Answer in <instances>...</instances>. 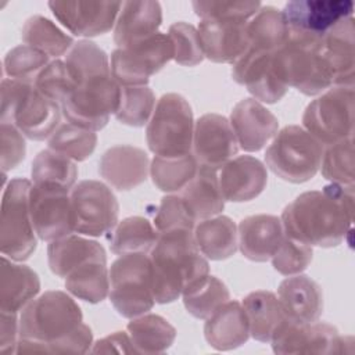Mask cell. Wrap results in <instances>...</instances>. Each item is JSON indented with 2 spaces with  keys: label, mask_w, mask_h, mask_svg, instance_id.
Masks as SVG:
<instances>
[{
  "label": "cell",
  "mask_w": 355,
  "mask_h": 355,
  "mask_svg": "<svg viewBox=\"0 0 355 355\" xmlns=\"http://www.w3.org/2000/svg\"><path fill=\"white\" fill-rule=\"evenodd\" d=\"M11 261L1 257L0 312L18 315L39 294L40 280L29 266Z\"/></svg>",
  "instance_id": "29"
},
{
  "label": "cell",
  "mask_w": 355,
  "mask_h": 355,
  "mask_svg": "<svg viewBox=\"0 0 355 355\" xmlns=\"http://www.w3.org/2000/svg\"><path fill=\"white\" fill-rule=\"evenodd\" d=\"M1 123H12L25 137L44 140L60 126L61 105L35 89L32 83L1 80Z\"/></svg>",
  "instance_id": "5"
},
{
  "label": "cell",
  "mask_w": 355,
  "mask_h": 355,
  "mask_svg": "<svg viewBox=\"0 0 355 355\" xmlns=\"http://www.w3.org/2000/svg\"><path fill=\"white\" fill-rule=\"evenodd\" d=\"M277 298L288 319L311 323L319 320L323 312V293L320 286L306 275H293L277 288Z\"/></svg>",
  "instance_id": "27"
},
{
  "label": "cell",
  "mask_w": 355,
  "mask_h": 355,
  "mask_svg": "<svg viewBox=\"0 0 355 355\" xmlns=\"http://www.w3.org/2000/svg\"><path fill=\"white\" fill-rule=\"evenodd\" d=\"M284 237L280 218L275 215H252L244 218L237 226V241L241 254L254 262L272 258Z\"/></svg>",
  "instance_id": "25"
},
{
  "label": "cell",
  "mask_w": 355,
  "mask_h": 355,
  "mask_svg": "<svg viewBox=\"0 0 355 355\" xmlns=\"http://www.w3.org/2000/svg\"><path fill=\"white\" fill-rule=\"evenodd\" d=\"M312 247L284 234L270 261L279 273L293 276L302 273L312 261Z\"/></svg>",
  "instance_id": "50"
},
{
  "label": "cell",
  "mask_w": 355,
  "mask_h": 355,
  "mask_svg": "<svg viewBox=\"0 0 355 355\" xmlns=\"http://www.w3.org/2000/svg\"><path fill=\"white\" fill-rule=\"evenodd\" d=\"M173 58V44L168 33L154 36L111 54V73L121 86H147L150 78Z\"/></svg>",
  "instance_id": "12"
},
{
  "label": "cell",
  "mask_w": 355,
  "mask_h": 355,
  "mask_svg": "<svg viewBox=\"0 0 355 355\" xmlns=\"http://www.w3.org/2000/svg\"><path fill=\"white\" fill-rule=\"evenodd\" d=\"M179 196L196 220L219 215L225 208V198L215 169L198 166L196 176L180 190Z\"/></svg>",
  "instance_id": "33"
},
{
  "label": "cell",
  "mask_w": 355,
  "mask_h": 355,
  "mask_svg": "<svg viewBox=\"0 0 355 355\" xmlns=\"http://www.w3.org/2000/svg\"><path fill=\"white\" fill-rule=\"evenodd\" d=\"M153 294L158 304L178 300L194 280L209 273V265L200 252L193 230H172L158 233L150 251Z\"/></svg>",
  "instance_id": "4"
},
{
  "label": "cell",
  "mask_w": 355,
  "mask_h": 355,
  "mask_svg": "<svg viewBox=\"0 0 355 355\" xmlns=\"http://www.w3.org/2000/svg\"><path fill=\"white\" fill-rule=\"evenodd\" d=\"M126 329L137 354L165 352L176 337L175 327L165 318L155 313L132 318Z\"/></svg>",
  "instance_id": "35"
},
{
  "label": "cell",
  "mask_w": 355,
  "mask_h": 355,
  "mask_svg": "<svg viewBox=\"0 0 355 355\" xmlns=\"http://www.w3.org/2000/svg\"><path fill=\"white\" fill-rule=\"evenodd\" d=\"M97 144V135L93 130L72 125H60L49 137V148L60 153L75 162L87 159Z\"/></svg>",
  "instance_id": "42"
},
{
  "label": "cell",
  "mask_w": 355,
  "mask_h": 355,
  "mask_svg": "<svg viewBox=\"0 0 355 355\" xmlns=\"http://www.w3.org/2000/svg\"><path fill=\"white\" fill-rule=\"evenodd\" d=\"M354 17L336 24L322 39V55L329 68L333 86H354L355 78Z\"/></svg>",
  "instance_id": "24"
},
{
  "label": "cell",
  "mask_w": 355,
  "mask_h": 355,
  "mask_svg": "<svg viewBox=\"0 0 355 355\" xmlns=\"http://www.w3.org/2000/svg\"><path fill=\"white\" fill-rule=\"evenodd\" d=\"M290 39V29L283 12L272 6H261L247 22V40L250 50L276 53Z\"/></svg>",
  "instance_id": "34"
},
{
  "label": "cell",
  "mask_w": 355,
  "mask_h": 355,
  "mask_svg": "<svg viewBox=\"0 0 355 355\" xmlns=\"http://www.w3.org/2000/svg\"><path fill=\"white\" fill-rule=\"evenodd\" d=\"M250 327V336L261 343H270L275 331L287 319L279 298L266 290L252 291L241 302Z\"/></svg>",
  "instance_id": "32"
},
{
  "label": "cell",
  "mask_w": 355,
  "mask_h": 355,
  "mask_svg": "<svg viewBox=\"0 0 355 355\" xmlns=\"http://www.w3.org/2000/svg\"><path fill=\"white\" fill-rule=\"evenodd\" d=\"M154 226L158 233L172 230H194L196 218L179 194H168L161 198Z\"/></svg>",
  "instance_id": "49"
},
{
  "label": "cell",
  "mask_w": 355,
  "mask_h": 355,
  "mask_svg": "<svg viewBox=\"0 0 355 355\" xmlns=\"http://www.w3.org/2000/svg\"><path fill=\"white\" fill-rule=\"evenodd\" d=\"M19 338V319L17 313L0 312V352L15 354Z\"/></svg>",
  "instance_id": "53"
},
{
  "label": "cell",
  "mask_w": 355,
  "mask_h": 355,
  "mask_svg": "<svg viewBox=\"0 0 355 355\" xmlns=\"http://www.w3.org/2000/svg\"><path fill=\"white\" fill-rule=\"evenodd\" d=\"M168 36L173 44V60L184 67H194L205 57L201 49L198 31L187 22H175L168 29Z\"/></svg>",
  "instance_id": "48"
},
{
  "label": "cell",
  "mask_w": 355,
  "mask_h": 355,
  "mask_svg": "<svg viewBox=\"0 0 355 355\" xmlns=\"http://www.w3.org/2000/svg\"><path fill=\"white\" fill-rule=\"evenodd\" d=\"M73 230L100 237L118 223L119 204L112 190L100 180H82L71 189Z\"/></svg>",
  "instance_id": "13"
},
{
  "label": "cell",
  "mask_w": 355,
  "mask_h": 355,
  "mask_svg": "<svg viewBox=\"0 0 355 355\" xmlns=\"http://www.w3.org/2000/svg\"><path fill=\"white\" fill-rule=\"evenodd\" d=\"M49 55L26 44L11 49L4 57V73L14 80L35 82L39 72L49 64Z\"/></svg>",
  "instance_id": "45"
},
{
  "label": "cell",
  "mask_w": 355,
  "mask_h": 355,
  "mask_svg": "<svg viewBox=\"0 0 355 355\" xmlns=\"http://www.w3.org/2000/svg\"><path fill=\"white\" fill-rule=\"evenodd\" d=\"M349 0H294L282 10L290 33L323 39L341 19L352 17Z\"/></svg>",
  "instance_id": "16"
},
{
  "label": "cell",
  "mask_w": 355,
  "mask_h": 355,
  "mask_svg": "<svg viewBox=\"0 0 355 355\" xmlns=\"http://www.w3.org/2000/svg\"><path fill=\"white\" fill-rule=\"evenodd\" d=\"M65 62L76 86L61 103L64 118L93 132L103 129L115 114L121 96L107 53L94 42L79 40L67 53Z\"/></svg>",
  "instance_id": "2"
},
{
  "label": "cell",
  "mask_w": 355,
  "mask_h": 355,
  "mask_svg": "<svg viewBox=\"0 0 355 355\" xmlns=\"http://www.w3.org/2000/svg\"><path fill=\"white\" fill-rule=\"evenodd\" d=\"M65 288L82 301L101 302L110 293L107 261H89L79 265L65 277Z\"/></svg>",
  "instance_id": "36"
},
{
  "label": "cell",
  "mask_w": 355,
  "mask_h": 355,
  "mask_svg": "<svg viewBox=\"0 0 355 355\" xmlns=\"http://www.w3.org/2000/svg\"><path fill=\"white\" fill-rule=\"evenodd\" d=\"M186 311L197 318H209L222 304L230 300V293L223 282L215 276L205 275L191 282L182 293Z\"/></svg>",
  "instance_id": "38"
},
{
  "label": "cell",
  "mask_w": 355,
  "mask_h": 355,
  "mask_svg": "<svg viewBox=\"0 0 355 355\" xmlns=\"http://www.w3.org/2000/svg\"><path fill=\"white\" fill-rule=\"evenodd\" d=\"M302 125L323 146L354 137V86H333L312 100Z\"/></svg>",
  "instance_id": "11"
},
{
  "label": "cell",
  "mask_w": 355,
  "mask_h": 355,
  "mask_svg": "<svg viewBox=\"0 0 355 355\" xmlns=\"http://www.w3.org/2000/svg\"><path fill=\"white\" fill-rule=\"evenodd\" d=\"M33 86L43 96L61 105L64 98L75 89L76 82L67 62L55 58L39 72Z\"/></svg>",
  "instance_id": "46"
},
{
  "label": "cell",
  "mask_w": 355,
  "mask_h": 355,
  "mask_svg": "<svg viewBox=\"0 0 355 355\" xmlns=\"http://www.w3.org/2000/svg\"><path fill=\"white\" fill-rule=\"evenodd\" d=\"M54 17L75 36L92 37L115 26L122 3L118 1H49Z\"/></svg>",
  "instance_id": "18"
},
{
  "label": "cell",
  "mask_w": 355,
  "mask_h": 355,
  "mask_svg": "<svg viewBox=\"0 0 355 355\" xmlns=\"http://www.w3.org/2000/svg\"><path fill=\"white\" fill-rule=\"evenodd\" d=\"M31 176L33 183L55 184L71 190L78 178V168L71 158L47 148L35 157Z\"/></svg>",
  "instance_id": "41"
},
{
  "label": "cell",
  "mask_w": 355,
  "mask_h": 355,
  "mask_svg": "<svg viewBox=\"0 0 355 355\" xmlns=\"http://www.w3.org/2000/svg\"><path fill=\"white\" fill-rule=\"evenodd\" d=\"M93 354H137L130 337L125 331H115L104 338L97 340L90 349Z\"/></svg>",
  "instance_id": "52"
},
{
  "label": "cell",
  "mask_w": 355,
  "mask_h": 355,
  "mask_svg": "<svg viewBox=\"0 0 355 355\" xmlns=\"http://www.w3.org/2000/svg\"><path fill=\"white\" fill-rule=\"evenodd\" d=\"M248 21L201 19L197 31L204 57L212 62H234L248 47Z\"/></svg>",
  "instance_id": "21"
},
{
  "label": "cell",
  "mask_w": 355,
  "mask_h": 355,
  "mask_svg": "<svg viewBox=\"0 0 355 355\" xmlns=\"http://www.w3.org/2000/svg\"><path fill=\"white\" fill-rule=\"evenodd\" d=\"M322 39L290 33L288 42L273 54L272 65L277 78L306 96L331 87V76L322 55Z\"/></svg>",
  "instance_id": "6"
},
{
  "label": "cell",
  "mask_w": 355,
  "mask_h": 355,
  "mask_svg": "<svg viewBox=\"0 0 355 355\" xmlns=\"http://www.w3.org/2000/svg\"><path fill=\"white\" fill-rule=\"evenodd\" d=\"M239 141L227 118L205 114L194 122L191 154L198 166L220 169L239 151Z\"/></svg>",
  "instance_id": "17"
},
{
  "label": "cell",
  "mask_w": 355,
  "mask_h": 355,
  "mask_svg": "<svg viewBox=\"0 0 355 355\" xmlns=\"http://www.w3.org/2000/svg\"><path fill=\"white\" fill-rule=\"evenodd\" d=\"M273 54L245 49L232 67L233 80L244 85L255 100L268 104L277 103L288 90L273 71Z\"/></svg>",
  "instance_id": "19"
},
{
  "label": "cell",
  "mask_w": 355,
  "mask_h": 355,
  "mask_svg": "<svg viewBox=\"0 0 355 355\" xmlns=\"http://www.w3.org/2000/svg\"><path fill=\"white\" fill-rule=\"evenodd\" d=\"M194 118L189 101L178 93L164 94L147 123L146 140L157 157H182L191 153Z\"/></svg>",
  "instance_id": "8"
},
{
  "label": "cell",
  "mask_w": 355,
  "mask_h": 355,
  "mask_svg": "<svg viewBox=\"0 0 355 355\" xmlns=\"http://www.w3.org/2000/svg\"><path fill=\"white\" fill-rule=\"evenodd\" d=\"M22 40L49 57H60L72 49L73 39L64 33L54 22L42 17L33 15L28 18L22 26Z\"/></svg>",
  "instance_id": "39"
},
{
  "label": "cell",
  "mask_w": 355,
  "mask_h": 355,
  "mask_svg": "<svg viewBox=\"0 0 355 355\" xmlns=\"http://www.w3.org/2000/svg\"><path fill=\"white\" fill-rule=\"evenodd\" d=\"M98 172L104 180L121 191L140 186L150 173V159L144 150L118 144L110 147L100 158Z\"/></svg>",
  "instance_id": "22"
},
{
  "label": "cell",
  "mask_w": 355,
  "mask_h": 355,
  "mask_svg": "<svg viewBox=\"0 0 355 355\" xmlns=\"http://www.w3.org/2000/svg\"><path fill=\"white\" fill-rule=\"evenodd\" d=\"M110 301L123 318H136L155 304L150 257L146 254L119 255L110 268Z\"/></svg>",
  "instance_id": "9"
},
{
  "label": "cell",
  "mask_w": 355,
  "mask_h": 355,
  "mask_svg": "<svg viewBox=\"0 0 355 355\" xmlns=\"http://www.w3.org/2000/svg\"><path fill=\"white\" fill-rule=\"evenodd\" d=\"M29 212L36 236L43 241L50 243L75 232L71 193L65 187L32 183Z\"/></svg>",
  "instance_id": "14"
},
{
  "label": "cell",
  "mask_w": 355,
  "mask_h": 355,
  "mask_svg": "<svg viewBox=\"0 0 355 355\" xmlns=\"http://www.w3.org/2000/svg\"><path fill=\"white\" fill-rule=\"evenodd\" d=\"M284 234L311 247L331 248L345 240L354 220V186L330 183L295 197L280 216Z\"/></svg>",
  "instance_id": "3"
},
{
  "label": "cell",
  "mask_w": 355,
  "mask_h": 355,
  "mask_svg": "<svg viewBox=\"0 0 355 355\" xmlns=\"http://www.w3.org/2000/svg\"><path fill=\"white\" fill-rule=\"evenodd\" d=\"M324 146L298 125H287L279 130L265 153L268 168L290 183L312 179L322 162Z\"/></svg>",
  "instance_id": "7"
},
{
  "label": "cell",
  "mask_w": 355,
  "mask_h": 355,
  "mask_svg": "<svg viewBox=\"0 0 355 355\" xmlns=\"http://www.w3.org/2000/svg\"><path fill=\"white\" fill-rule=\"evenodd\" d=\"M319 169L331 183L354 186V137L324 146Z\"/></svg>",
  "instance_id": "44"
},
{
  "label": "cell",
  "mask_w": 355,
  "mask_h": 355,
  "mask_svg": "<svg viewBox=\"0 0 355 355\" xmlns=\"http://www.w3.org/2000/svg\"><path fill=\"white\" fill-rule=\"evenodd\" d=\"M218 180L225 201L244 202L254 200L263 191L268 172L258 158L239 155L220 168Z\"/></svg>",
  "instance_id": "23"
},
{
  "label": "cell",
  "mask_w": 355,
  "mask_h": 355,
  "mask_svg": "<svg viewBox=\"0 0 355 355\" xmlns=\"http://www.w3.org/2000/svg\"><path fill=\"white\" fill-rule=\"evenodd\" d=\"M155 226L143 216H129L116 223L110 237V248L116 255L146 254L157 243Z\"/></svg>",
  "instance_id": "37"
},
{
  "label": "cell",
  "mask_w": 355,
  "mask_h": 355,
  "mask_svg": "<svg viewBox=\"0 0 355 355\" xmlns=\"http://www.w3.org/2000/svg\"><path fill=\"white\" fill-rule=\"evenodd\" d=\"M198 164L193 154L182 157H154L150 162L153 183L165 193L180 191L197 173Z\"/></svg>",
  "instance_id": "40"
},
{
  "label": "cell",
  "mask_w": 355,
  "mask_h": 355,
  "mask_svg": "<svg viewBox=\"0 0 355 355\" xmlns=\"http://www.w3.org/2000/svg\"><path fill=\"white\" fill-rule=\"evenodd\" d=\"M155 107L154 92L148 86H121L115 118L128 126L140 128L148 123Z\"/></svg>",
  "instance_id": "43"
},
{
  "label": "cell",
  "mask_w": 355,
  "mask_h": 355,
  "mask_svg": "<svg viewBox=\"0 0 355 355\" xmlns=\"http://www.w3.org/2000/svg\"><path fill=\"white\" fill-rule=\"evenodd\" d=\"M351 337H341L326 322H294L286 319L275 331L270 343L275 354H343Z\"/></svg>",
  "instance_id": "15"
},
{
  "label": "cell",
  "mask_w": 355,
  "mask_h": 355,
  "mask_svg": "<svg viewBox=\"0 0 355 355\" xmlns=\"http://www.w3.org/2000/svg\"><path fill=\"white\" fill-rule=\"evenodd\" d=\"M162 22V10L158 1L122 3L114 26V40L118 49L140 43L155 33Z\"/></svg>",
  "instance_id": "26"
},
{
  "label": "cell",
  "mask_w": 355,
  "mask_h": 355,
  "mask_svg": "<svg viewBox=\"0 0 355 355\" xmlns=\"http://www.w3.org/2000/svg\"><path fill=\"white\" fill-rule=\"evenodd\" d=\"M82 319L80 306L69 294L61 290L44 291L21 311L15 354L90 351L93 334Z\"/></svg>",
  "instance_id": "1"
},
{
  "label": "cell",
  "mask_w": 355,
  "mask_h": 355,
  "mask_svg": "<svg viewBox=\"0 0 355 355\" xmlns=\"http://www.w3.org/2000/svg\"><path fill=\"white\" fill-rule=\"evenodd\" d=\"M200 252L212 261L230 258L239 248L237 226L226 215H215L200 220L193 230Z\"/></svg>",
  "instance_id": "31"
},
{
  "label": "cell",
  "mask_w": 355,
  "mask_h": 355,
  "mask_svg": "<svg viewBox=\"0 0 355 355\" xmlns=\"http://www.w3.org/2000/svg\"><path fill=\"white\" fill-rule=\"evenodd\" d=\"M229 122L239 147L248 153L263 148L279 129L277 118L255 98L240 100L233 107Z\"/></svg>",
  "instance_id": "20"
},
{
  "label": "cell",
  "mask_w": 355,
  "mask_h": 355,
  "mask_svg": "<svg viewBox=\"0 0 355 355\" xmlns=\"http://www.w3.org/2000/svg\"><path fill=\"white\" fill-rule=\"evenodd\" d=\"M194 12L201 19H229V21H248L261 8V1H216V0H197L191 3Z\"/></svg>",
  "instance_id": "47"
},
{
  "label": "cell",
  "mask_w": 355,
  "mask_h": 355,
  "mask_svg": "<svg viewBox=\"0 0 355 355\" xmlns=\"http://www.w3.org/2000/svg\"><path fill=\"white\" fill-rule=\"evenodd\" d=\"M47 259L50 270L65 279L79 265L89 261H107V255L100 243L78 234H68L49 243Z\"/></svg>",
  "instance_id": "30"
},
{
  "label": "cell",
  "mask_w": 355,
  "mask_h": 355,
  "mask_svg": "<svg viewBox=\"0 0 355 355\" xmlns=\"http://www.w3.org/2000/svg\"><path fill=\"white\" fill-rule=\"evenodd\" d=\"M32 182L25 178L11 179L1 198L0 248L12 261H25L36 250V232L29 212Z\"/></svg>",
  "instance_id": "10"
},
{
  "label": "cell",
  "mask_w": 355,
  "mask_h": 355,
  "mask_svg": "<svg viewBox=\"0 0 355 355\" xmlns=\"http://www.w3.org/2000/svg\"><path fill=\"white\" fill-rule=\"evenodd\" d=\"M1 169L3 173L14 169L24 158L26 153L25 136L12 125L1 123Z\"/></svg>",
  "instance_id": "51"
},
{
  "label": "cell",
  "mask_w": 355,
  "mask_h": 355,
  "mask_svg": "<svg viewBox=\"0 0 355 355\" xmlns=\"http://www.w3.org/2000/svg\"><path fill=\"white\" fill-rule=\"evenodd\" d=\"M207 343L218 351L234 349L250 338V327L245 311L239 301L222 304L204 324Z\"/></svg>",
  "instance_id": "28"
}]
</instances>
